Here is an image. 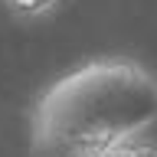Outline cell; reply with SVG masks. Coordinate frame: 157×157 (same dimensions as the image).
I'll return each mask as SVG.
<instances>
[{"mask_svg": "<svg viewBox=\"0 0 157 157\" xmlns=\"http://www.w3.org/2000/svg\"><path fill=\"white\" fill-rule=\"evenodd\" d=\"M157 121V75L134 59H92L66 72L29 111L33 157H95Z\"/></svg>", "mask_w": 157, "mask_h": 157, "instance_id": "1", "label": "cell"}, {"mask_svg": "<svg viewBox=\"0 0 157 157\" xmlns=\"http://www.w3.org/2000/svg\"><path fill=\"white\" fill-rule=\"evenodd\" d=\"M95 157H157V144H154V141L128 137V141L108 147V151H101V154H95Z\"/></svg>", "mask_w": 157, "mask_h": 157, "instance_id": "2", "label": "cell"}, {"mask_svg": "<svg viewBox=\"0 0 157 157\" xmlns=\"http://www.w3.org/2000/svg\"><path fill=\"white\" fill-rule=\"evenodd\" d=\"M10 7V13H17L23 20H33V17H46L49 10L59 7V0H3Z\"/></svg>", "mask_w": 157, "mask_h": 157, "instance_id": "3", "label": "cell"}]
</instances>
